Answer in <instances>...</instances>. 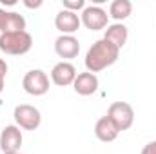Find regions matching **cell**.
<instances>
[{
  "instance_id": "cell-1",
  "label": "cell",
  "mask_w": 156,
  "mask_h": 154,
  "mask_svg": "<svg viewBox=\"0 0 156 154\" xmlns=\"http://www.w3.org/2000/svg\"><path fill=\"white\" fill-rule=\"evenodd\" d=\"M118 56H120V49L116 45H113L105 38H100L89 47V51L85 54V67L89 73L96 75V73L111 67L118 60Z\"/></svg>"
},
{
  "instance_id": "cell-2",
  "label": "cell",
  "mask_w": 156,
  "mask_h": 154,
  "mask_svg": "<svg viewBox=\"0 0 156 154\" xmlns=\"http://www.w3.org/2000/svg\"><path fill=\"white\" fill-rule=\"evenodd\" d=\"M33 47V37L27 31L0 35V51L11 56H22Z\"/></svg>"
},
{
  "instance_id": "cell-3",
  "label": "cell",
  "mask_w": 156,
  "mask_h": 154,
  "mask_svg": "<svg viewBox=\"0 0 156 154\" xmlns=\"http://www.w3.org/2000/svg\"><path fill=\"white\" fill-rule=\"evenodd\" d=\"M15 125L24 129V131H37L42 123V114L37 107L29 105V103H20L15 107Z\"/></svg>"
},
{
  "instance_id": "cell-4",
  "label": "cell",
  "mask_w": 156,
  "mask_h": 154,
  "mask_svg": "<svg viewBox=\"0 0 156 154\" xmlns=\"http://www.w3.org/2000/svg\"><path fill=\"white\" fill-rule=\"evenodd\" d=\"M107 116L113 120L118 131H127L134 123V109L127 102H113L107 109Z\"/></svg>"
},
{
  "instance_id": "cell-5",
  "label": "cell",
  "mask_w": 156,
  "mask_h": 154,
  "mask_svg": "<svg viewBox=\"0 0 156 154\" xmlns=\"http://www.w3.org/2000/svg\"><path fill=\"white\" fill-rule=\"evenodd\" d=\"M80 22L89 31H100L109 26V15L100 5H85L80 15Z\"/></svg>"
},
{
  "instance_id": "cell-6",
  "label": "cell",
  "mask_w": 156,
  "mask_h": 154,
  "mask_svg": "<svg viewBox=\"0 0 156 154\" xmlns=\"http://www.w3.org/2000/svg\"><path fill=\"white\" fill-rule=\"evenodd\" d=\"M22 87L31 96H44L49 91V76L42 69H31L22 80Z\"/></svg>"
},
{
  "instance_id": "cell-7",
  "label": "cell",
  "mask_w": 156,
  "mask_h": 154,
  "mask_svg": "<svg viewBox=\"0 0 156 154\" xmlns=\"http://www.w3.org/2000/svg\"><path fill=\"white\" fill-rule=\"evenodd\" d=\"M22 142H24V136H22L20 127L5 125L2 129V132H0V151H2V154L20 152Z\"/></svg>"
},
{
  "instance_id": "cell-8",
  "label": "cell",
  "mask_w": 156,
  "mask_h": 154,
  "mask_svg": "<svg viewBox=\"0 0 156 154\" xmlns=\"http://www.w3.org/2000/svg\"><path fill=\"white\" fill-rule=\"evenodd\" d=\"M76 67L71 62H58L53 69H51V82L58 87H67L73 85L75 78H76Z\"/></svg>"
},
{
  "instance_id": "cell-9",
  "label": "cell",
  "mask_w": 156,
  "mask_h": 154,
  "mask_svg": "<svg viewBox=\"0 0 156 154\" xmlns=\"http://www.w3.org/2000/svg\"><path fill=\"white\" fill-rule=\"evenodd\" d=\"M26 31V18L20 13L5 11L0 7V35Z\"/></svg>"
},
{
  "instance_id": "cell-10",
  "label": "cell",
  "mask_w": 156,
  "mask_h": 154,
  "mask_svg": "<svg viewBox=\"0 0 156 154\" xmlns=\"http://www.w3.org/2000/svg\"><path fill=\"white\" fill-rule=\"evenodd\" d=\"M55 53L60 58H64V62L76 58L78 53H80V42L73 35H60L55 40Z\"/></svg>"
},
{
  "instance_id": "cell-11",
  "label": "cell",
  "mask_w": 156,
  "mask_h": 154,
  "mask_svg": "<svg viewBox=\"0 0 156 154\" xmlns=\"http://www.w3.org/2000/svg\"><path fill=\"white\" fill-rule=\"evenodd\" d=\"M82 22H80V16L78 13L73 11H67V9H62L56 13L55 16V27L62 33V35H73L80 29Z\"/></svg>"
},
{
  "instance_id": "cell-12",
  "label": "cell",
  "mask_w": 156,
  "mask_h": 154,
  "mask_svg": "<svg viewBox=\"0 0 156 154\" xmlns=\"http://www.w3.org/2000/svg\"><path fill=\"white\" fill-rule=\"evenodd\" d=\"M98 76L85 71V73H78L75 82H73V89L75 93L80 94V96H91L98 91Z\"/></svg>"
},
{
  "instance_id": "cell-13",
  "label": "cell",
  "mask_w": 156,
  "mask_h": 154,
  "mask_svg": "<svg viewBox=\"0 0 156 154\" xmlns=\"http://www.w3.org/2000/svg\"><path fill=\"white\" fill-rule=\"evenodd\" d=\"M118 134H120L118 127L113 123V120H111L107 114L102 116V118L96 121V125H94V136H96L100 142H104V143L115 142V140L118 138Z\"/></svg>"
},
{
  "instance_id": "cell-14",
  "label": "cell",
  "mask_w": 156,
  "mask_h": 154,
  "mask_svg": "<svg viewBox=\"0 0 156 154\" xmlns=\"http://www.w3.org/2000/svg\"><path fill=\"white\" fill-rule=\"evenodd\" d=\"M104 38L107 40V42H111L113 45H116L118 49H122V47L127 44V38H129V31H127V27H125L123 24L116 22V24H111V26H107Z\"/></svg>"
},
{
  "instance_id": "cell-15",
  "label": "cell",
  "mask_w": 156,
  "mask_h": 154,
  "mask_svg": "<svg viewBox=\"0 0 156 154\" xmlns=\"http://www.w3.org/2000/svg\"><path fill=\"white\" fill-rule=\"evenodd\" d=\"M133 13V4L129 0H113L109 5V16L116 22H123L125 18H129Z\"/></svg>"
},
{
  "instance_id": "cell-16",
  "label": "cell",
  "mask_w": 156,
  "mask_h": 154,
  "mask_svg": "<svg viewBox=\"0 0 156 154\" xmlns=\"http://www.w3.org/2000/svg\"><path fill=\"white\" fill-rule=\"evenodd\" d=\"M62 5H64V9L73 11V13H78V11L85 9V2L83 0H62Z\"/></svg>"
},
{
  "instance_id": "cell-17",
  "label": "cell",
  "mask_w": 156,
  "mask_h": 154,
  "mask_svg": "<svg viewBox=\"0 0 156 154\" xmlns=\"http://www.w3.org/2000/svg\"><path fill=\"white\" fill-rule=\"evenodd\" d=\"M140 154H156V140L149 142L147 145H144V149H142Z\"/></svg>"
},
{
  "instance_id": "cell-18",
  "label": "cell",
  "mask_w": 156,
  "mask_h": 154,
  "mask_svg": "<svg viewBox=\"0 0 156 154\" xmlns=\"http://www.w3.org/2000/svg\"><path fill=\"white\" fill-rule=\"evenodd\" d=\"M5 75H7V64L4 58H0V78L5 80Z\"/></svg>"
},
{
  "instance_id": "cell-19",
  "label": "cell",
  "mask_w": 156,
  "mask_h": 154,
  "mask_svg": "<svg viewBox=\"0 0 156 154\" xmlns=\"http://www.w3.org/2000/svg\"><path fill=\"white\" fill-rule=\"evenodd\" d=\"M24 5H26V7H29V9H37V7L42 5V0H38V2H27V0H26V2H24Z\"/></svg>"
},
{
  "instance_id": "cell-20",
  "label": "cell",
  "mask_w": 156,
  "mask_h": 154,
  "mask_svg": "<svg viewBox=\"0 0 156 154\" xmlns=\"http://www.w3.org/2000/svg\"><path fill=\"white\" fill-rule=\"evenodd\" d=\"M4 87H5V80H2V78H0V93L4 91Z\"/></svg>"
},
{
  "instance_id": "cell-21",
  "label": "cell",
  "mask_w": 156,
  "mask_h": 154,
  "mask_svg": "<svg viewBox=\"0 0 156 154\" xmlns=\"http://www.w3.org/2000/svg\"><path fill=\"white\" fill-rule=\"evenodd\" d=\"M15 154H22V152H15Z\"/></svg>"
}]
</instances>
